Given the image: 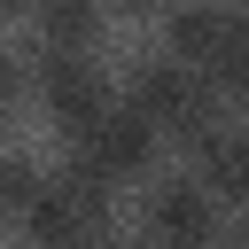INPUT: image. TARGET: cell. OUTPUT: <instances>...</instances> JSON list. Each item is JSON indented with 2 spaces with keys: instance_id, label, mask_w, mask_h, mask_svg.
Instances as JSON below:
<instances>
[{
  "instance_id": "obj_6",
  "label": "cell",
  "mask_w": 249,
  "mask_h": 249,
  "mask_svg": "<svg viewBox=\"0 0 249 249\" xmlns=\"http://www.w3.org/2000/svg\"><path fill=\"white\" fill-rule=\"evenodd\" d=\"M226 23H233V8H218V0H179V8L163 16V54L210 78V62H218V47H226Z\"/></svg>"
},
{
  "instance_id": "obj_14",
  "label": "cell",
  "mask_w": 249,
  "mask_h": 249,
  "mask_svg": "<svg viewBox=\"0 0 249 249\" xmlns=\"http://www.w3.org/2000/svg\"><path fill=\"white\" fill-rule=\"evenodd\" d=\"M233 249H249V210H241V226H233Z\"/></svg>"
},
{
  "instance_id": "obj_8",
  "label": "cell",
  "mask_w": 249,
  "mask_h": 249,
  "mask_svg": "<svg viewBox=\"0 0 249 249\" xmlns=\"http://www.w3.org/2000/svg\"><path fill=\"white\" fill-rule=\"evenodd\" d=\"M195 179L210 187V202H241L249 210V124H226L218 140L195 148Z\"/></svg>"
},
{
  "instance_id": "obj_4",
  "label": "cell",
  "mask_w": 249,
  "mask_h": 249,
  "mask_svg": "<svg viewBox=\"0 0 249 249\" xmlns=\"http://www.w3.org/2000/svg\"><path fill=\"white\" fill-rule=\"evenodd\" d=\"M156 148H163L156 124H148L132 101H117V109L78 140V171L101 179V187H124V179H148V171H156Z\"/></svg>"
},
{
  "instance_id": "obj_12",
  "label": "cell",
  "mask_w": 249,
  "mask_h": 249,
  "mask_svg": "<svg viewBox=\"0 0 249 249\" xmlns=\"http://www.w3.org/2000/svg\"><path fill=\"white\" fill-rule=\"evenodd\" d=\"M101 8H109V0H101ZM117 8H124V16H171L179 0H117Z\"/></svg>"
},
{
  "instance_id": "obj_11",
  "label": "cell",
  "mask_w": 249,
  "mask_h": 249,
  "mask_svg": "<svg viewBox=\"0 0 249 249\" xmlns=\"http://www.w3.org/2000/svg\"><path fill=\"white\" fill-rule=\"evenodd\" d=\"M16 93H23V62H16L8 47H0V117L16 109Z\"/></svg>"
},
{
  "instance_id": "obj_9",
  "label": "cell",
  "mask_w": 249,
  "mask_h": 249,
  "mask_svg": "<svg viewBox=\"0 0 249 249\" xmlns=\"http://www.w3.org/2000/svg\"><path fill=\"white\" fill-rule=\"evenodd\" d=\"M210 86H218L226 109L249 117V8H233V23H226V47H218V62H210Z\"/></svg>"
},
{
  "instance_id": "obj_16",
  "label": "cell",
  "mask_w": 249,
  "mask_h": 249,
  "mask_svg": "<svg viewBox=\"0 0 249 249\" xmlns=\"http://www.w3.org/2000/svg\"><path fill=\"white\" fill-rule=\"evenodd\" d=\"M148 249H156V241H148Z\"/></svg>"
},
{
  "instance_id": "obj_13",
  "label": "cell",
  "mask_w": 249,
  "mask_h": 249,
  "mask_svg": "<svg viewBox=\"0 0 249 249\" xmlns=\"http://www.w3.org/2000/svg\"><path fill=\"white\" fill-rule=\"evenodd\" d=\"M0 16H31V0H0Z\"/></svg>"
},
{
  "instance_id": "obj_2",
  "label": "cell",
  "mask_w": 249,
  "mask_h": 249,
  "mask_svg": "<svg viewBox=\"0 0 249 249\" xmlns=\"http://www.w3.org/2000/svg\"><path fill=\"white\" fill-rule=\"evenodd\" d=\"M109 210H117L109 187L70 163V171H47L39 202H31L16 226H23L31 249H101V241H109Z\"/></svg>"
},
{
  "instance_id": "obj_1",
  "label": "cell",
  "mask_w": 249,
  "mask_h": 249,
  "mask_svg": "<svg viewBox=\"0 0 249 249\" xmlns=\"http://www.w3.org/2000/svg\"><path fill=\"white\" fill-rule=\"evenodd\" d=\"M132 109L156 124V140H179V148H202V140L226 132V101H218V86H210L202 70L171 62V54H148V62L132 70Z\"/></svg>"
},
{
  "instance_id": "obj_15",
  "label": "cell",
  "mask_w": 249,
  "mask_h": 249,
  "mask_svg": "<svg viewBox=\"0 0 249 249\" xmlns=\"http://www.w3.org/2000/svg\"><path fill=\"white\" fill-rule=\"evenodd\" d=\"M101 249H109V241H101Z\"/></svg>"
},
{
  "instance_id": "obj_5",
  "label": "cell",
  "mask_w": 249,
  "mask_h": 249,
  "mask_svg": "<svg viewBox=\"0 0 249 249\" xmlns=\"http://www.w3.org/2000/svg\"><path fill=\"white\" fill-rule=\"evenodd\" d=\"M140 226H148L156 249H210V241H218V202H210V187H202L195 171H171V179L148 187Z\"/></svg>"
},
{
  "instance_id": "obj_10",
  "label": "cell",
  "mask_w": 249,
  "mask_h": 249,
  "mask_svg": "<svg viewBox=\"0 0 249 249\" xmlns=\"http://www.w3.org/2000/svg\"><path fill=\"white\" fill-rule=\"evenodd\" d=\"M39 187H47V171H39L31 156H8V148H0V218H23V210L39 202Z\"/></svg>"
},
{
  "instance_id": "obj_7",
  "label": "cell",
  "mask_w": 249,
  "mask_h": 249,
  "mask_svg": "<svg viewBox=\"0 0 249 249\" xmlns=\"http://www.w3.org/2000/svg\"><path fill=\"white\" fill-rule=\"evenodd\" d=\"M101 23H109L101 0H31L39 54H93L101 47Z\"/></svg>"
},
{
  "instance_id": "obj_3",
  "label": "cell",
  "mask_w": 249,
  "mask_h": 249,
  "mask_svg": "<svg viewBox=\"0 0 249 249\" xmlns=\"http://www.w3.org/2000/svg\"><path fill=\"white\" fill-rule=\"evenodd\" d=\"M31 93H39V109H47V124L78 148L109 109H117V93H109V70L93 62V54H39V70H31Z\"/></svg>"
}]
</instances>
